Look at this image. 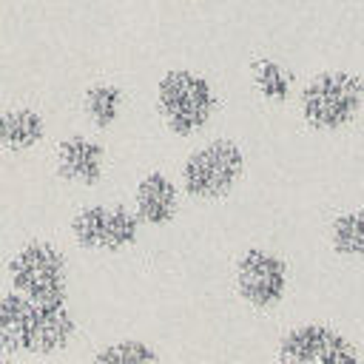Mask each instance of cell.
<instances>
[{
    "label": "cell",
    "instance_id": "1",
    "mask_svg": "<svg viewBox=\"0 0 364 364\" xmlns=\"http://www.w3.org/2000/svg\"><path fill=\"white\" fill-rule=\"evenodd\" d=\"M77 330L65 301H37L17 290L0 299V336L9 350L54 353L71 341Z\"/></svg>",
    "mask_w": 364,
    "mask_h": 364
},
{
    "label": "cell",
    "instance_id": "2",
    "mask_svg": "<svg viewBox=\"0 0 364 364\" xmlns=\"http://www.w3.org/2000/svg\"><path fill=\"white\" fill-rule=\"evenodd\" d=\"M156 105L165 125L173 134L191 136L199 128H205V122L210 119L216 108V94L202 74L188 68H173L159 80Z\"/></svg>",
    "mask_w": 364,
    "mask_h": 364
},
{
    "label": "cell",
    "instance_id": "3",
    "mask_svg": "<svg viewBox=\"0 0 364 364\" xmlns=\"http://www.w3.org/2000/svg\"><path fill=\"white\" fill-rule=\"evenodd\" d=\"M364 100V85L347 71H321L301 88V114L318 131L347 125Z\"/></svg>",
    "mask_w": 364,
    "mask_h": 364
},
{
    "label": "cell",
    "instance_id": "4",
    "mask_svg": "<svg viewBox=\"0 0 364 364\" xmlns=\"http://www.w3.org/2000/svg\"><path fill=\"white\" fill-rule=\"evenodd\" d=\"M9 282L28 299L65 301V259L48 242H28L11 256Z\"/></svg>",
    "mask_w": 364,
    "mask_h": 364
},
{
    "label": "cell",
    "instance_id": "5",
    "mask_svg": "<svg viewBox=\"0 0 364 364\" xmlns=\"http://www.w3.org/2000/svg\"><path fill=\"white\" fill-rule=\"evenodd\" d=\"M242 165L245 159L236 142L213 139L188 156L182 168V185L191 196L216 199L236 185V179L242 176Z\"/></svg>",
    "mask_w": 364,
    "mask_h": 364
},
{
    "label": "cell",
    "instance_id": "6",
    "mask_svg": "<svg viewBox=\"0 0 364 364\" xmlns=\"http://www.w3.org/2000/svg\"><path fill=\"white\" fill-rule=\"evenodd\" d=\"M71 233L85 250H125L139 236V216L119 205H91L74 216Z\"/></svg>",
    "mask_w": 364,
    "mask_h": 364
},
{
    "label": "cell",
    "instance_id": "7",
    "mask_svg": "<svg viewBox=\"0 0 364 364\" xmlns=\"http://www.w3.org/2000/svg\"><path fill=\"white\" fill-rule=\"evenodd\" d=\"M279 361L287 364H353L358 350L341 333L324 324H301L282 336Z\"/></svg>",
    "mask_w": 364,
    "mask_h": 364
},
{
    "label": "cell",
    "instance_id": "8",
    "mask_svg": "<svg viewBox=\"0 0 364 364\" xmlns=\"http://www.w3.org/2000/svg\"><path fill=\"white\" fill-rule=\"evenodd\" d=\"M236 287L247 304L270 307V304L282 301V296H284L287 267L276 253L250 247L236 262Z\"/></svg>",
    "mask_w": 364,
    "mask_h": 364
},
{
    "label": "cell",
    "instance_id": "9",
    "mask_svg": "<svg viewBox=\"0 0 364 364\" xmlns=\"http://www.w3.org/2000/svg\"><path fill=\"white\" fill-rule=\"evenodd\" d=\"M57 173L65 182L97 185L102 176V148L88 136H68L57 145Z\"/></svg>",
    "mask_w": 364,
    "mask_h": 364
},
{
    "label": "cell",
    "instance_id": "10",
    "mask_svg": "<svg viewBox=\"0 0 364 364\" xmlns=\"http://www.w3.org/2000/svg\"><path fill=\"white\" fill-rule=\"evenodd\" d=\"M134 199H136V216L145 225H154V228L168 225L176 213V185L159 171L142 176Z\"/></svg>",
    "mask_w": 364,
    "mask_h": 364
},
{
    "label": "cell",
    "instance_id": "11",
    "mask_svg": "<svg viewBox=\"0 0 364 364\" xmlns=\"http://www.w3.org/2000/svg\"><path fill=\"white\" fill-rule=\"evenodd\" d=\"M46 134V122L31 108H11L0 114V142L11 151L34 148Z\"/></svg>",
    "mask_w": 364,
    "mask_h": 364
},
{
    "label": "cell",
    "instance_id": "12",
    "mask_svg": "<svg viewBox=\"0 0 364 364\" xmlns=\"http://www.w3.org/2000/svg\"><path fill=\"white\" fill-rule=\"evenodd\" d=\"M330 245L341 256L364 259V213H344L330 225Z\"/></svg>",
    "mask_w": 364,
    "mask_h": 364
},
{
    "label": "cell",
    "instance_id": "13",
    "mask_svg": "<svg viewBox=\"0 0 364 364\" xmlns=\"http://www.w3.org/2000/svg\"><path fill=\"white\" fill-rule=\"evenodd\" d=\"M85 114L91 117L94 125L100 128H108L117 117H119V108H122V91L117 85H91L85 91Z\"/></svg>",
    "mask_w": 364,
    "mask_h": 364
},
{
    "label": "cell",
    "instance_id": "14",
    "mask_svg": "<svg viewBox=\"0 0 364 364\" xmlns=\"http://www.w3.org/2000/svg\"><path fill=\"white\" fill-rule=\"evenodd\" d=\"M94 361H108V364H142V361H159V355H156L148 344H142V341H136V338H125V341H114V344L102 347V350L94 355Z\"/></svg>",
    "mask_w": 364,
    "mask_h": 364
},
{
    "label": "cell",
    "instance_id": "15",
    "mask_svg": "<svg viewBox=\"0 0 364 364\" xmlns=\"http://www.w3.org/2000/svg\"><path fill=\"white\" fill-rule=\"evenodd\" d=\"M253 77H256V85L264 97L270 100H284L290 94V77L284 74V68L273 60H259L253 65Z\"/></svg>",
    "mask_w": 364,
    "mask_h": 364
},
{
    "label": "cell",
    "instance_id": "16",
    "mask_svg": "<svg viewBox=\"0 0 364 364\" xmlns=\"http://www.w3.org/2000/svg\"><path fill=\"white\" fill-rule=\"evenodd\" d=\"M9 353H11V350H9V344H6V338L0 336V361H3V358H6Z\"/></svg>",
    "mask_w": 364,
    "mask_h": 364
}]
</instances>
